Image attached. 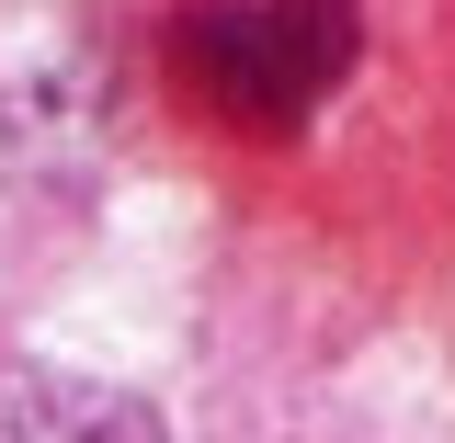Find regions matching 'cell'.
Masks as SVG:
<instances>
[{"instance_id":"obj_2","label":"cell","mask_w":455,"mask_h":443,"mask_svg":"<svg viewBox=\"0 0 455 443\" xmlns=\"http://www.w3.org/2000/svg\"><path fill=\"white\" fill-rule=\"evenodd\" d=\"M0 443H160V421L92 376H0Z\"/></svg>"},{"instance_id":"obj_1","label":"cell","mask_w":455,"mask_h":443,"mask_svg":"<svg viewBox=\"0 0 455 443\" xmlns=\"http://www.w3.org/2000/svg\"><path fill=\"white\" fill-rule=\"evenodd\" d=\"M353 57V0H239V12H194L182 68L217 125H296Z\"/></svg>"}]
</instances>
